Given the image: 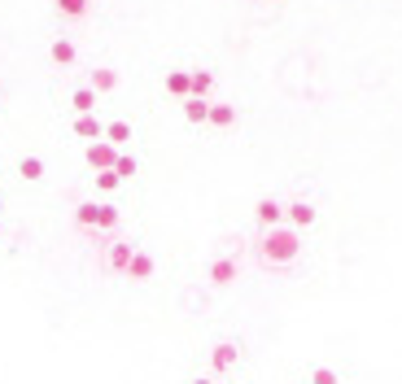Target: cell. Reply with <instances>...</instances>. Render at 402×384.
Wrapping results in <instances>:
<instances>
[{
	"label": "cell",
	"instance_id": "7c38bea8",
	"mask_svg": "<svg viewBox=\"0 0 402 384\" xmlns=\"http://www.w3.org/2000/svg\"><path fill=\"white\" fill-rule=\"evenodd\" d=\"M105 140H109V144H118V148H127V144H132V123H127V118L105 123Z\"/></svg>",
	"mask_w": 402,
	"mask_h": 384
},
{
	"label": "cell",
	"instance_id": "ffe728a7",
	"mask_svg": "<svg viewBox=\"0 0 402 384\" xmlns=\"http://www.w3.org/2000/svg\"><path fill=\"white\" fill-rule=\"evenodd\" d=\"M114 171H118L123 179H132V175H136V158L127 153V148H118V158H114Z\"/></svg>",
	"mask_w": 402,
	"mask_h": 384
},
{
	"label": "cell",
	"instance_id": "3957f363",
	"mask_svg": "<svg viewBox=\"0 0 402 384\" xmlns=\"http://www.w3.org/2000/svg\"><path fill=\"white\" fill-rule=\"evenodd\" d=\"M132 284H149L153 275H157V262H153V254H144V249H136L132 254V262H127V271H123Z\"/></svg>",
	"mask_w": 402,
	"mask_h": 384
},
{
	"label": "cell",
	"instance_id": "44dd1931",
	"mask_svg": "<svg viewBox=\"0 0 402 384\" xmlns=\"http://www.w3.org/2000/svg\"><path fill=\"white\" fill-rule=\"evenodd\" d=\"M280 214H284V210H280L276 201H258V223H267V227H271V223L280 219Z\"/></svg>",
	"mask_w": 402,
	"mask_h": 384
},
{
	"label": "cell",
	"instance_id": "7402d4cb",
	"mask_svg": "<svg viewBox=\"0 0 402 384\" xmlns=\"http://www.w3.org/2000/svg\"><path fill=\"white\" fill-rule=\"evenodd\" d=\"M288 214H293V223H311V210H307V206H293Z\"/></svg>",
	"mask_w": 402,
	"mask_h": 384
},
{
	"label": "cell",
	"instance_id": "2e32d148",
	"mask_svg": "<svg viewBox=\"0 0 402 384\" xmlns=\"http://www.w3.org/2000/svg\"><path fill=\"white\" fill-rule=\"evenodd\" d=\"M96 188H101V192H118L123 188V175L114 171V166H105V171H96Z\"/></svg>",
	"mask_w": 402,
	"mask_h": 384
},
{
	"label": "cell",
	"instance_id": "30bf717a",
	"mask_svg": "<svg viewBox=\"0 0 402 384\" xmlns=\"http://www.w3.org/2000/svg\"><path fill=\"white\" fill-rule=\"evenodd\" d=\"M184 118H188V123H206V118H210V101L197 96V92L184 96Z\"/></svg>",
	"mask_w": 402,
	"mask_h": 384
},
{
	"label": "cell",
	"instance_id": "8fae6325",
	"mask_svg": "<svg viewBox=\"0 0 402 384\" xmlns=\"http://www.w3.org/2000/svg\"><path fill=\"white\" fill-rule=\"evenodd\" d=\"M48 57H53V66H75L79 48H75V40H53L48 44Z\"/></svg>",
	"mask_w": 402,
	"mask_h": 384
},
{
	"label": "cell",
	"instance_id": "52a82bcc",
	"mask_svg": "<svg viewBox=\"0 0 402 384\" xmlns=\"http://www.w3.org/2000/svg\"><path fill=\"white\" fill-rule=\"evenodd\" d=\"M167 96H175V101L192 96V75H188V70H171V75H167Z\"/></svg>",
	"mask_w": 402,
	"mask_h": 384
},
{
	"label": "cell",
	"instance_id": "4fadbf2b",
	"mask_svg": "<svg viewBox=\"0 0 402 384\" xmlns=\"http://www.w3.org/2000/svg\"><path fill=\"white\" fill-rule=\"evenodd\" d=\"M96 96H101V92L88 83V88H79V92L70 96V109H75V114H92V109H96Z\"/></svg>",
	"mask_w": 402,
	"mask_h": 384
},
{
	"label": "cell",
	"instance_id": "ba28073f",
	"mask_svg": "<svg viewBox=\"0 0 402 384\" xmlns=\"http://www.w3.org/2000/svg\"><path fill=\"white\" fill-rule=\"evenodd\" d=\"M61 18H70V22H84L88 13H92V0H53Z\"/></svg>",
	"mask_w": 402,
	"mask_h": 384
},
{
	"label": "cell",
	"instance_id": "6da1fadb",
	"mask_svg": "<svg viewBox=\"0 0 402 384\" xmlns=\"http://www.w3.org/2000/svg\"><path fill=\"white\" fill-rule=\"evenodd\" d=\"M75 223L79 227H96V231H114L118 223H123V214H118V206H109V201H84L75 210Z\"/></svg>",
	"mask_w": 402,
	"mask_h": 384
},
{
	"label": "cell",
	"instance_id": "d6986e66",
	"mask_svg": "<svg viewBox=\"0 0 402 384\" xmlns=\"http://www.w3.org/2000/svg\"><path fill=\"white\" fill-rule=\"evenodd\" d=\"M188 75H192V92H197V96H206V92L215 88V75L210 70H188Z\"/></svg>",
	"mask_w": 402,
	"mask_h": 384
},
{
	"label": "cell",
	"instance_id": "8992f818",
	"mask_svg": "<svg viewBox=\"0 0 402 384\" xmlns=\"http://www.w3.org/2000/svg\"><path fill=\"white\" fill-rule=\"evenodd\" d=\"M132 254H136V249L127 245V240L109 245V254H105V266H109V271H114V275H123V271H127V262H132Z\"/></svg>",
	"mask_w": 402,
	"mask_h": 384
},
{
	"label": "cell",
	"instance_id": "277c9868",
	"mask_svg": "<svg viewBox=\"0 0 402 384\" xmlns=\"http://www.w3.org/2000/svg\"><path fill=\"white\" fill-rule=\"evenodd\" d=\"M84 158H88V166H92V171H105V166H114V158H118V144H109V140L101 136V140H92V144L84 148Z\"/></svg>",
	"mask_w": 402,
	"mask_h": 384
},
{
	"label": "cell",
	"instance_id": "5bb4252c",
	"mask_svg": "<svg viewBox=\"0 0 402 384\" xmlns=\"http://www.w3.org/2000/svg\"><path fill=\"white\" fill-rule=\"evenodd\" d=\"M232 279H236V262H232V258L210 262V284H219V289H223V284H232Z\"/></svg>",
	"mask_w": 402,
	"mask_h": 384
},
{
	"label": "cell",
	"instance_id": "9c48e42d",
	"mask_svg": "<svg viewBox=\"0 0 402 384\" xmlns=\"http://www.w3.org/2000/svg\"><path fill=\"white\" fill-rule=\"evenodd\" d=\"M232 362H236V345L232 341H223V345H215L210 349V367L223 376V371H232Z\"/></svg>",
	"mask_w": 402,
	"mask_h": 384
},
{
	"label": "cell",
	"instance_id": "9a60e30c",
	"mask_svg": "<svg viewBox=\"0 0 402 384\" xmlns=\"http://www.w3.org/2000/svg\"><path fill=\"white\" fill-rule=\"evenodd\" d=\"M92 88L101 92V96H105V92H114V88H118V70H109V66H101V70H92Z\"/></svg>",
	"mask_w": 402,
	"mask_h": 384
},
{
	"label": "cell",
	"instance_id": "e0dca14e",
	"mask_svg": "<svg viewBox=\"0 0 402 384\" xmlns=\"http://www.w3.org/2000/svg\"><path fill=\"white\" fill-rule=\"evenodd\" d=\"M18 175L31 179V183H40V179H44V158H22V162H18Z\"/></svg>",
	"mask_w": 402,
	"mask_h": 384
},
{
	"label": "cell",
	"instance_id": "7a4b0ae2",
	"mask_svg": "<svg viewBox=\"0 0 402 384\" xmlns=\"http://www.w3.org/2000/svg\"><path fill=\"white\" fill-rule=\"evenodd\" d=\"M293 254H297V240L288 236V231H271V236L263 240V258L267 262H288Z\"/></svg>",
	"mask_w": 402,
	"mask_h": 384
},
{
	"label": "cell",
	"instance_id": "5b68a950",
	"mask_svg": "<svg viewBox=\"0 0 402 384\" xmlns=\"http://www.w3.org/2000/svg\"><path fill=\"white\" fill-rule=\"evenodd\" d=\"M70 131H75L79 140H101L105 136V123L96 118V109H92V114H75V127Z\"/></svg>",
	"mask_w": 402,
	"mask_h": 384
},
{
	"label": "cell",
	"instance_id": "ac0fdd59",
	"mask_svg": "<svg viewBox=\"0 0 402 384\" xmlns=\"http://www.w3.org/2000/svg\"><path fill=\"white\" fill-rule=\"evenodd\" d=\"M210 127H232L236 123V109L232 105H210V118H206Z\"/></svg>",
	"mask_w": 402,
	"mask_h": 384
}]
</instances>
